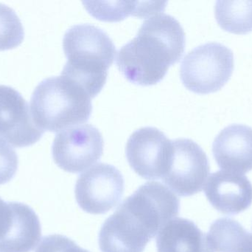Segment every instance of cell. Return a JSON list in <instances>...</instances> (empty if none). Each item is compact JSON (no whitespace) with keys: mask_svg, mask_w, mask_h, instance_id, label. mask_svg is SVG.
<instances>
[{"mask_svg":"<svg viewBox=\"0 0 252 252\" xmlns=\"http://www.w3.org/2000/svg\"><path fill=\"white\" fill-rule=\"evenodd\" d=\"M180 201L167 186L147 182L118 207L102 226V252H142L161 229L176 218Z\"/></svg>","mask_w":252,"mask_h":252,"instance_id":"1","label":"cell"},{"mask_svg":"<svg viewBox=\"0 0 252 252\" xmlns=\"http://www.w3.org/2000/svg\"><path fill=\"white\" fill-rule=\"evenodd\" d=\"M185 44L180 22L171 15L158 13L145 19L136 36L121 47L117 65L130 82L153 85L180 60Z\"/></svg>","mask_w":252,"mask_h":252,"instance_id":"2","label":"cell"},{"mask_svg":"<svg viewBox=\"0 0 252 252\" xmlns=\"http://www.w3.org/2000/svg\"><path fill=\"white\" fill-rule=\"evenodd\" d=\"M63 48L67 61L61 75L81 86L92 99L95 97L115 60L116 47L112 38L99 27L78 24L65 33Z\"/></svg>","mask_w":252,"mask_h":252,"instance_id":"3","label":"cell"},{"mask_svg":"<svg viewBox=\"0 0 252 252\" xmlns=\"http://www.w3.org/2000/svg\"><path fill=\"white\" fill-rule=\"evenodd\" d=\"M92 98L82 87L65 75L39 83L31 99V112L37 127L59 132L88 121Z\"/></svg>","mask_w":252,"mask_h":252,"instance_id":"4","label":"cell"},{"mask_svg":"<svg viewBox=\"0 0 252 252\" xmlns=\"http://www.w3.org/2000/svg\"><path fill=\"white\" fill-rule=\"evenodd\" d=\"M233 71V52L220 43L209 42L195 47L184 57L180 77L188 90L208 94L221 89Z\"/></svg>","mask_w":252,"mask_h":252,"instance_id":"5","label":"cell"},{"mask_svg":"<svg viewBox=\"0 0 252 252\" xmlns=\"http://www.w3.org/2000/svg\"><path fill=\"white\" fill-rule=\"evenodd\" d=\"M103 136L93 124L72 126L58 133L52 154L55 163L64 171L78 173L97 162L103 152Z\"/></svg>","mask_w":252,"mask_h":252,"instance_id":"6","label":"cell"},{"mask_svg":"<svg viewBox=\"0 0 252 252\" xmlns=\"http://www.w3.org/2000/svg\"><path fill=\"white\" fill-rule=\"evenodd\" d=\"M210 163L202 148L189 139L173 141V151L163 182L179 196L202 190L210 174Z\"/></svg>","mask_w":252,"mask_h":252,"instance_id":"7","label":"cell"},{"mask_svg":"<svg viewBox=\"0 0 252 252\" xmlns=\"http://www.w3.org/2000/svg\"><path fill=\"white\" fill-rule=\"evenodd\" d=\"M124 179L111 164L100 163L80 176L75 185V198L84 211L106 214L116 207L124 192Z\"/></svg>","mask_w":252,"mask_h":252,"instance_id":"8","label":"cell"},{"mask_svg":"<svg viewBox=\"0 0 252 252\" xmlns=\"http://www.w3.org/2000/svg\"><path fill=\"white\" fill-rule=\"evenodd\" d=\"M173 151V141L158 128L141 127L126 144V158L133 171L146 180L162 179Z\"/></svg>","mask_w":252,"mask_h":252,"instance_id":"9","label":"cell"},{"mask_svg":"<svg viewBox=\"0 0 252 252\" xmlns=\"http://www.w3.org/2000/svg\"><path fill=\"white\" fill-rule=\"evenodd\" d=\"M44 130L32 120L28 102L8 86L0 85V136L15 147L32 146Z\"/></svg>","mask_w":252,"mask_h":252,"instance_id":"10","label":"cell"},{"mask_svg":"<svg viewBox=\"0 0 252 252\" xmlns=\"http://www.w3.org/2000/svg\"><path fill=\"white\" fill-rule=\"evenodd\" d=\"M204 193L216 210L229 216L243 213L252 204V183L239 173L224 170L213 173L204 186Z\"/></svg>","mask_w":252,"mask_h":252,"instance_id":"11","label":"cell"},{"mask_svg":"<svg viewBox=\"0 0 252 252\" xmlns=\"http://www.w3.org/2000/svg\"><path fill=\"white\" fill-rule=\"evenodd\" d=\"M213 153L219 167L231 173L252 170V128L243 124L225 127L216 136Z\"/></svg>","mask_w":252,"mask_h":252,"instance_id":"12","label":"cell"},{"mask_svg":"<svg viewBox=\"0 0 252 252\" xmlns=\"http://www.w3.org/2000/svg\"><path fill=\"white\" fill-rule=\"evenodd\" d=\"M12 219L6 235L0 239V252H31L41 240L39 218L32 209L10 202Z\"/></svg>","mask_w":252,"mask_h":252,"instance_id":"13","label":"cell"},{"mask_svg":"<svg viewBox=\"0 0 252 252\" xmlns=\"http://www.w3.org/2000/svg\"><path fill=\"white\" fill-rule=\"evenodd\" d=\"M157 252H214L207 236L192 220L176 217L157 235Z\"/></svg>","mask_w":252,"mask_h":252,"instance_id":"14","label":"cell"},{"mask_svg":"<svg viewBox=\"0 0 252 252\" xmlns=\"http://www.w3.org/2000/svg\"><path fill=\"white\" fill-rule=\"evenodd\" d=\"M85 8L96 19L119 22L129 15L147 17L164 10L165 1H84Z\"/></svg>","mask_w":252,"mask_h":252,"instance_id":"15","label":"cell"},{"mask_svg":"<svg viewBox=\"0 0 252 252\" xmlns=\"http://www.w3.org/2000/svg\"><path fill=\"white\" fill-rule=\"evenodd\" d=\"M207 238L214 252H252V234L233 219L216 220Z\"/></svg>","mask_w":252,"mask_h":252,"instance_id":"16","label":"cell"},{"mask_svg":"<svg viewBox=\"0 0 252 252\" xmlns=\"http://www.w3.org/2000/svg\"><path fill=\"white\" fill-rule=\"evenodd\" d=\"M215 16L219 26L235 34L252 31V1H217Z\"/></svg>","mask_w":252,"mask_h":252,"instance_id":"17","label":"cell"},{"mask_svg":"<svg viewBox=\"0 0 252 252\" xmlns=\"http://www.w3.org/2000/svg\"><path fill=\"white\" fill-rule=\"evenodd\" d=\"M23 25L16 12L0 3V50H10L22 44Z\"/></svg>","mask_w":252,"mask_h":252,"instance_id":"18","label":"cell"},{"mask_svg":"<svg viewBox=\"0 0 252 252\" xmlns=\"http://www.w3.org/2000/svg\"><path fill=\"white\" fill-rule=\"evenodd\" d=\"M17 154L13 148L0 137V185L12 180L18 170Z\"/></svg>","mask_w":252,"mask_h":252,"instance_id":"19","label":"cell"},{"mask_svg":"<svg viewBox=\"0 0 252 252\" xmlns=\"http://www.w3.org/2000/svg\"><path fill=\"white\" fill-rule=\"evenodd\" d=\"M35 252H90L77 245L67 237L52 235L44 237Z\"/></svg>","mask_w":252,"mask_h":252,"instance_id":"20","label":"cell"},{"mask_svg":"<svg viewBox=\"0 0 252 252\" xmlns=\"http://www.w3.org/2000/svg\"><path fill=\"white\" fill-rule=\"evenodd\" d=\"M12 219V209L10 202H4L0 198V239L8 231Z\"/></svg>","mask_w":252,"mask_h":252,"instance_id":"21","label":"cell"}]
</instances>
